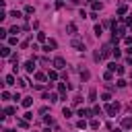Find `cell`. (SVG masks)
I'll return each mask as SVG.
<instances>
[{
	"mask_svg": "<svg viewBox=\"0 0 132 132\" xmlns=\"http://www.w3.org/2000/svg\"><path fill=\"white\" fill-rule=\"evenodd\" d=\"M126 33V23H122V21H118V23H113V35H118V37H122Z\"/></svg>",
	"mask_w": 132,
	"mask_h": 132,
	"instance_id": "obj_1",
	"label": "cell"
},
{
	"mask_svg": "<svg viewBox=\"0 0 132 132\" xmlns=\"http://www.w3.org/2000/svg\"><path fill=\"white\" fill-rule=\"evenodd\" d=\"M105 111H107V116L113 118V116L120 111V103H107V105H105Z\"/></svg>",
	"mask_w": 132,
	"mask_h": 132,
	"instance_id": "obj_2",
	"label": "cell"
},
{
	"mask_svg": "<svg viewBox=\"0 0 132 132\" xmlns=\"http://www.w3.org/2000/svg\"><path fill=\"white\" fill-rule=\"evenodd\" d=\"M54 68H56V70L66 68V60H64V58H60V56H58V58H54Z\"/></svg>",
	"mask_w": 132,
	"mask_h": 132,
	"instance_id": "obj_3",
	"label": "cell"
},
{
	"mask_svg": "<svg viewBox=\"0 0 132 132\" xmlns=\"http://www.w3.org/2000/svg\"><path fill=\"white\" fill-rule=\"evenodd\" d=\"M56 47H58V41H56V39H47V43H45L43 52H50V50H56Z\"/></svg>",
	"mask_w": 132,
	"mask_h": 132,
	"instance_id": "obj_4",
	"label": "cell"
},
{
	"mask_svg": "<svg viewBox=\"0 0 132 132\" xmlns=\"http://www.w3.org/2000/svg\"><path fill=\"white\" fill-rule=\"evenodd\" d=\"M109 54H113V47L111 45H103L101 47V58H107Z\"/></svg>",
	"mask_w": 132,
	"mask_h": 132,
	"instance_id": "obj_5",
	"label": "cell"
},
{
	"mask_svg": "<svg viewBox=\"0 0 132 132\" xmlns=\"http://www.w3.org/2000/svg\"><path fill=\"white\" fill-rule=\"evenodd\" d=\"M25 70H27V72H35V58L25 62Z\"/></svg>",
	"mask_w": 132,
	"mask_h": 132,
	"instance_id": "obj_6",
	"label": "cell"
},
{
	"mask_svg": "<svg viewBox=\"0 0 132 132\" xmlns=\"http://www.w3.org/2000/svg\"><path fill=\"white\" fill-rule=\"evenodd\" d=\"M72 47H76V50H85V43H82L78 37H74V39H72Z\"/></svg>",
	"mask_w": 132,
	"mask_h": 132,
	"instance_id": "obj_7",
	"label": "cell"
},
{
	"mask_svg": "<svg viewBox=\"0 0 132 132\" xmlns=\"http://www.w3.org/2000/svg\"><path fill=\"white\" fill-rule=\"evenodd\" d=\"M0 56H2V58H8V56H10V47H8V45H2V47H0Z\"/></svg>",
	"mask_w": 132,
	"mask_h": 132,
	"instance_id": "obj_8",
	"label": "cell"
},
{
	"mask_svg": "<svg viewBox=\"0 0 132 132\" xmlns=\"http://www.w3.org/2000/svg\"><path fill=\"white\" fill-rule=\"evenodd\" d=\"M91 113H93V109H85V107L78 109V116H80V118H89Z\"/></svg>",
	"mask_w": 132,
	"mask_h": 132,
	"instance_id": "obj_9",
	"label": "cell"
},
{
	"mask_svg": "<svg viewBox=\"0 0 132 132\" xmlns=\"http://www.w3.org/2000/svg\"><path fill=\"white\" fill-rule=\"evenodd\" d=\"M66 31H68L70 35H74V33H76V25H74V23H68V25H66Z\"/></svg>",
	"mask_w": 132,
	"mask_h": 132,
	"instance_id": "obj_10",
	"label": "cell"
},
{
	"mask_svg": "<svg viewBox=\"0 0 132 132\" xmlns=\"http://www.w3.org/2000/svg\"><path fill=\"white\" fill-rule=\"evenodd\" d=\"M23 107H31V103H33V97H23Z\"/></svg>",
	"mask_w": 132,
	"mask_h": 132,
	"instance_id": "obj_11",
	"label": "cell"
},
{
	"mask_svg": "<svg viewBox=\"0 0 132 132\" xmlns=\"http://www.w3.org/2000/svg\"><path fill=\"white\" fill-rule=\"evenodd\" d=\"M16 126L19 128H29V120H25V118L23 120H16Z\"/></svg>",
	"mask_w": 132,
	"mask_h": 132,
	"instance_id": "obj_12",
	"label": "cell"
},
{
	"mask_svg": "<svg viewBox=\"0 0 132 132\" xmlns=\"http://www.w3.org/2000/svg\"><path fill=\"white\" fill-rule=\"evenodd\" d=\"M122 128H132V118H124L122 120Z\"/></svg>",
	"mask_w": 132,
	"mask_h": 132,
	"instance_id": "obj_13",
	"label": "cell"
},
{
	"mask_svg": "<svg viewBox=\"0 0 132 132\" xmlns=\"http://www.w3.org/2000/svg\"><path fill=\"white\" fill-rule=\"evenodd\" d=\"M126 12H128V6H126V4L118 6V14H120V16H122V14H126Z\"/></svg>",
	"mask_w": 132,
	"mask_h": 132,
	"instance_id": "obj_14",
	"label": "cell"
},
{
	"mask_svg": "<svg viewBox=\"0 0 132 132\" xmlns=\"http://www.w3.org/2000/svg\"><path fill=\"white\" fill-rule=\"evenodd\" d=\"M89 101H97V91H95V89L89 91Z\"/></svg>",
	"mask_w": 132,
	"mask_h": 132,
	"instance_id": "obj_15",
	"label": "cell"
},
{
	"mask_svg": "<svg viewBox=\"0 0 132 132\" xmlns=\"http://www.w3.org/2000/svg\"><path fill=\"white\" fill-rule=\"evenodd\" d=\"M76 128H80V130H85V128H87V122H85V118H80V120L76 122Z\"/></svg>",
	"mask_w": 132,
	"mask_h": 132,
	"instance_id": "obj_16",
	"label": "cell"
},
{
	"mask_svg": "<svg viewBox=\"0 0 132 132\" xmlns=\"http://www.w3.org/2000/svg\"><path fill=\"white\" fill-rule=\"evenodd\" d=\"M91 8H93L95 12H97V10H101V2H97V0H95V2H91Z\"/></svg>",
	"mask_w": 132,
	"mask_h": 132,
	"instance_id": "obj_17",
	"label": "cell"
},
{
	"mask_svg": "<svg viewBox=\"0 0 132 132\" xmlns=\"http://www.w3.org/2000/svg\"><path fill=\"white\" fill-rule=\"evenodd\" d=\"M4 80H6V85H14V80H16V78H14V74H8Z\"/></svg>",
	"mask_w": 132,
	"mask_h": 132,
	"instance_id": "obj_18",
	"label": "cell"
},
{
	"mask_svg": "<svg viewBox=\"0 0 132 132\" xmlns=\"http://www.w3.org/2000/svg\"><path fill=\"white\" fill-rule=\"evenodd\" d=\"M4 113H6V116H14V113H16V107H6Z\"/></svg>",
	"mask_w": 132,
	"mask_h": 132,
	"instance_id": "obj_19",
	"label": "cell"
},
{
	"mask_svg": "<svg viewBox=\"0 0 132 132\" xmlns=\"http://www.w3.org/2000/svg\"><path fill=\"white\" fill-rule=\"evenodd\" d=\"M89 76H91L89 70H80V78H82V80H89Z\"/></svg>",
	"mask_w": 132,
	"mask_h": 132,
	"instance_id": "obj_20",
	"label": "cell"
},
{
	"mask_svg": "<svg viewBox=\"0 0 132 132\" xmlns=\"http://www.w3.org/2000/svg\"><path fill=\"white\" fill-rule=\"evenodd\" d=\"M35 78H37L39 82H43V80H45V74H43V72H35Z\"/></svg>",
	"mask_w": 132,
	"mask_h": 132,
	"instance_id": "obj_21",
	"label": "cell"
},
{
	"mask_svg": "<svg viewBox=\"0 0 132 132\" xmlns=\"http://www.w3.org/2000/svg\"><path fill=\"white\" fill-rule=\"evenodd\" d=\"M103 78H105V80H113V72H111V70H107V72L103 74Z\"/></svg>",
	"mask_w": 132,
	"mask_h": 132,
	"instance_id": "obj_22",
	"label": "cell"
},
{
	"mask_svg": "<svg viewBox=\"0 0 132 132\" xmlns=\"http://www.w3.org/2000/svg\"><path fill=\"white\" fill-rule=\"evenodd\" d=\"M47 76H50L52 80H56V78H58V72H56V70H50V72H47Z\"/></svg>",
	"mask_w": 132,
	"mask_h": 132,
	"instance_id": "obj_23",
	"label": "cell"
},
{
	"mask_svg": "<svg viewBox=\"0 0 132 132\" xmlns=\"http://www.w3.org/2000/svg\"><path fill=\"white\" fill-rule=\"evenodd\" d=\"M103 33V27L101 25H95V35H101Z\"/></svg>",
	"mask_w": 132,
	"mask_h": 132,
	"instance_id": "obj_24",
	"label": "cell"
},
{
	"mask_svg": "<svg viewBox=\"0 0 132 132\" xmlns=\"http://www.w3.org/2000/svg\"><path fill=\"white\" fill-rule=\"evenodd\" d=\"M45 39H47V37H45V33H41V31H39V33H37V41H45Z\"/></svg>",
	"mask_w": 132,
	"mask_h": 132,
	"instance_id": "obj_25",
	"label": "cell"
},
{
	"mask_svg": "<svg viewBox=\"0 0 132 132\" xmlns=\"http://www.w3.org/2000/svg\"><path fill=\"white\" fill-rule=\"evenodd\" d=\"M91 128L97 130V128H99V120H91Z\"/></svg>",
	"mask_w": 132,
	"mask_h": 132,
	"instance_id": "obj_26",
	"label": "cell"
},
{
	"mask_svg": "<svg viewBox=\"0 0 132 132\" xmlns=\"http://www.w3.org/2000/svg\"><path fill=\"white\" fill-rule=\"evenodd\" d=\"M107 68H109V70H111V72H113V70H116V68H118V64H116V62H109V64H107Z\"/></svg>",
	"mask_w": 132,
	"mask_h": 132,
	"instance_id": "obj_27",
	"label": "cell"
},
{
	"mask_svg": "<svg viewBox=\"0 0 132 132\" xmlns=\"http://www.w3.org/2000/svg\"><path fill=\"white\" fill-rule=\"evenodd\" d=\"M2 99L8 101V99H10V93H8V91H2Z\"/></svg>",
	"mask_w": 132,
	"mask_h": 132,
	"instance_id": "obj_28",
	"label": "cell"
},
{
	"mask_svg": "<svg viewBox=\"0 0 132 132\" xmlns=\"http://www.w3.org/2000/svg\"><path fill=\"white\" fill-rule=\"evenodd\" d=\"M62 113H64V116H66V118H70V116H72V111H70V109H68V107H64V109H62Z\"/></svg>",
	"mask_w": 132,
	"mask_h": 132,
	"instance_id": "obj_29",
	"label": "cell"
},
{
	"mask_svg": "<svg viewBox=\"0 0 132 132\" xmlns=\"http://www.w3.org/2000/svg\"><path fill=\"white\" fill-rule=\"evenodd\" d=\"M10 16H14V19H19V16H23V14H21L19 10H12V12H10Z\"/></svg>",
	"mask_w": 132,
	"mask_h": 132,
	"instance_id": "obj_30",
	"label": "cell"
},
{
	"mask_svg": "<svg viewBox=\"0 0 132 132\" xmlns=\"http://www.w3.org/2000/svg\"><path fill=\"white\" fill-rule=\"evenodd\" d=\"M8 33H10V31H6V29H0V37H2V39H4Z\"/></svg>",
	"mask_w": 132,
	"mask_h": 132,
	"instance_id": "obj_31",
	"label": "cell"
},
{
	"mask_svg": "<svg viewBox=\"0 0 132 132\" xmlns=\"http://www.w3.org/2000/svg\"><path fill=\"white\" fill-rule=\"evenodd\" d=\"M101 99H103V101H109V99H111V95H109V93H103V95H101Z\"/></svg>",
	"mask_w": 132,
	"mask_h": 132,
	"instance_id": "obj_32",
	"label": "cell"
},
{
	"mask_svg": "<svg viewBox=\"0 0 132 132\" xmlns=\"http://www.w3.org/2000/svg\"><path fill=\"white\" fill-rule=\"evenodd\" d=\"M124 43L126 45H132V37H124Z\"/></svg>",
	"mask_w": 132,
	"mask_h": 132,
	"instance_id": "obj_33",
	"label": "cell"
},
{
	"mask_svg": "<svg viewBox=\"0 0 132 132\" xmlns=\"http://www.w3.org/2000/svg\"><path fill=\"white\" fill-rule=\"evenodd\" d=\"M113 56H116V58H120V56H122V52H120L118 47H113Z\"/></svg>",
	"mask_w": 132,
	"mask_h": 132,
	"instance_id": "obj_34",
	"label": "cell"
},
{
	"mask_svg": "<svg viewBox=\"0 0 132 132\" xmlns=\"http://www.w3.org/2000/svg\"><path fill=\"white\" fill-rule=\"evenodd\" d=\"M16 82H19V85H21V87H25V85H27V78H19V80H16Z\"/></svg>",
	"mask_w": 132,
	"mask_h": 132,
	"instance_id": "obj_35",
	"label": "cell"
},
{
	"mask_svg": "<svg viewBox=\"0 0 132 132\" xmlns=\"http://www.w3.org/2000/svg\"><path fill=\"white\" fill-rule=\"evenodd\" d=\"M118 87H120V89H122V87H126V80H124V78H120V80H118Z\"/></svg>",
	"mask_w": 132,
	"mask_h": 132,
	"instance_id": "obj_36",
	"label": "cell"
},
{
	"mask_svg": "<svg viewBox=\"0 0 132 132\" xmlns=\"http://www.w3.org/2000/svg\"><path fill=\"white\" fill-rule=\"evenodd\" d=\"M25 120H29V122H31V120H33V113H31V111H27V113H25Z\"/></svg>",
	"mask_w": 132,
	"mask_h": 132,
	"instance_id": "obj_37",
	"label": "cell"
},
{
	"mask_svg": "<svg viewBox=\"0 0 132 132\" xmlns=\"http://www.w3.org/2000/svg\"><path fill=\"white\" fill-rule=\"evenodd\" d=\"M70 2H72V4H80L82 0H70Z\"/></svg>",
	"mask_w": 132,
	"mask_h": 132,
	"instance_id": "obj_38",
	"label": "cell"
},
{
	"mask_svg": "<svg viewBox=\"0 0 132 132\" xmlns=\"http://www.w3.org/2000/svg\"><path fill=\"white\" fill-rule=\"evenodd\" d=\"M126 52H128V54H130V56H132V45H130V47H128V50H126Z\"/></svg>",
	"mask_w": 132,
	"mask_h": 132,
	"instance_id": "obj_39",
	"label": "cell"
},
{
	"mask_svg": "<svg viewBox=\"0 0 132 132\" xmlns=\"http://www.w3.org/2000/svg\"><path fill=\"white\" fill-rule=\"evenodd\" d=\"M111 132H122V128H113V130H111Z\"/></svg>",
	"mask_w": 132,
	"mask_h": 132,
	"instance_id": "obj_40",
	"label": "cell"
},
{
	"mask_svg": "<svg viewBox=\"0 0 132 132\" xmlns=\"http://www.w3.org/2000/svg\"><path fill=\"white\" fill-rule=\"evenodd\" d=\"M4 132H12V130H10V128H4Z\"/></svg>",
	"mask_w": 132,
	"mask_h": 132,
	"instance_id": "obj_41",
	"label": "cell"
},
{
	"mask_svg": "<svg viewBox=\"0 0 132 132\" xmlns=\"http://www.w3.org/2000/svg\"><path fill=\"white\" fill-rule=\"evenodd\" d=\"M87 2H95V0H87Z\"/></svg>",
	"mask_w": 132,
	"mask_h": 132,
	"instance_id": "obj_42",
	"label": "cell"
}]
</instances>
